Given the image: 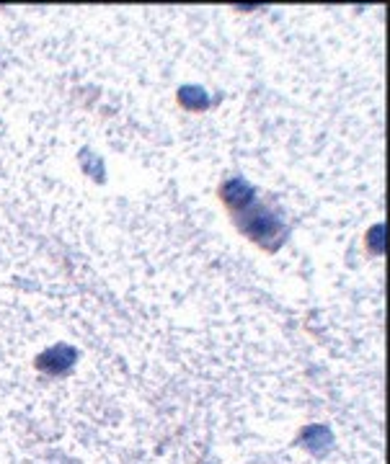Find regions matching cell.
I'll return each mask as SVG.
<instances>
[{"mask_svg": "<svg viewBox=\"0 0 390 464\" xmlns=\"http://www.w3.org/2000/svg\"><path fill=\"white\" fill-rule=\"evenodd\" d=\"M218 197L225 209L233 217V225L240 235H246L254 246L267 253H277L288 240V225L279 212H274L269 204H264L258 191L240 176H233L220 183Z\"/></svg>", "mask_w": 390, "mask_h": 464, "instance_id": "obj_1", "label": "cell"}, {"mask_svg": "<svg viewBox=\"0 0 390 464\" xmlns=\"http://www.w3.org/2000/svg\"><path fill=\"white\" fill-rule=\"evenodd\" d=\"M75 359H78V351L68 343H57V346H50L47 351H42L36 356L34 366L39 372L50 374V377H63L68 374L70 369L75 366Z\"/></svg>", "mask_w": 390, "mask_h": 464, "instance_id": "obj_2", "label": "cell"}, {"mask_svg": "<svg viewBox=\"0 0 390 464\" xmlns=\"http://www.w3.org/2000/svg\"><path fill=\"white\" fill-rule=\"evenodd\" d=\"M179 103L187 109V111H207L210 106H212V101H210V93L200 88V85H181L179 88Z\"/></svg>", "mask_w": 390, "mask_h": 464, "instance_id": "obj_3", "label": "cell"}, {"mask_svg": "<svg viewBox=\"0 0 390 464\" xmlns=\"http://www.w3.org/2000/svg\"><path fill=\"white\" fill-rule=\"evenodd\" d=\"M385 225H373L370 230H367V237H365V246L367 250L373 253V256H383V250H385Z\"/></svg>", "mask_w": 390, "mask_h": 464, "instance_id": "obj_4", "label": "cell"}]
</instances>
